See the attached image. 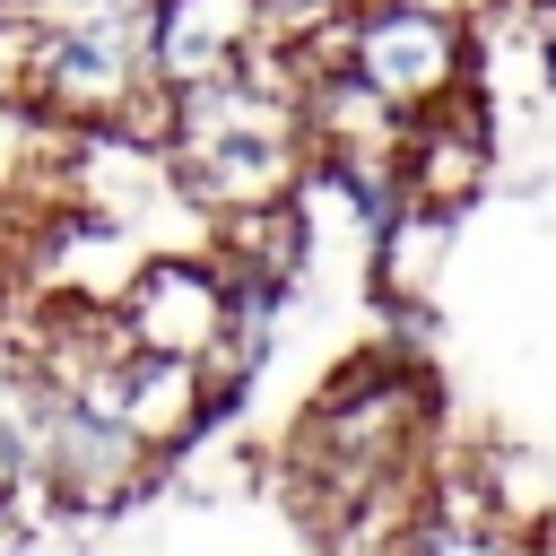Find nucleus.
<instances>
[{
    "label": "nucleus",
    "mask_w": 556,
    "mask_h": 556,
    "mask_svg": "<svg viewBox=\"0 0 556 556\" xmlns=\"http://www.w3.org/2000/svg\"><path fill=\"white\" fill-rule=\"evenodd\" d=\"M304 70H269L261 52L191 96H165V174L208 217H252L295 191L304 165Z\"/></svg>",
    "instance_id": "nucleus-1"
},
{
    "label": "nucleus",
    "mask_w": 556,
    "mask_h": 556,
    "mask_svg": "<svg viewBox=\"0 0 556 556\" xmlns=\"http://www.w3.org/2000/svg\"><path fill=\"white\" fill-rule=\"evenodd\" d=\"M426 434H434V382L408 356H356L348 374L321 382V400L295 426V495L313 521L426 478Z\"/></svg>",
    "instance_id": "nucleus-2"
},
{
    "label": "nucleus",
    "mask_w": 556,
    "mask_h": 556,
    "mask_svg": "<svg viewBox=\"0 0 556 556\" xmlns=\"http://www.w3.org/2000/svg\"><path fill=\"white\" fill-rule=\"evenodd\" d=\"M26 70H35L26 87H35L43 113L87 122V130L122 122L139 104V87L156 78L148 70V0H96L78 17H52V35L35 43Z\"/></svg>",
    "instance_id": "nucleus-3"
},
{
    "label": "nucleus",
    "mask_w": 556,
    "mask_h": 556,
    "mask_svg": "<svg viewBox=\"0 0 556 556\" xmlns=\"http://www.w3.org/2000/svg\"><path fill=\"white\" fill-rule=\"evenodd\" d=\"M339 70L356 87H374L400 122L434 113L460 96L469 78V35L434 9H408V0H356L339 17Z\"/></svg>",
    "instance_id": "nucleus-4"
},
{
    "label": "nucleus",
    "mask_w": 556,
    "mask_h": 556,
    "mask_svg": "<svg viewBox=\"0 0 556 556\" xmlns=\"http://www.w3.org/2000/svg\"><path fill=\"white\" fill-rule=\"evenodd\" d=\"M148 469V443L113 417L104 382L96 391H70L52 400V426H43V460H35V495H61V504H122Z\"/></svg>",
    "instance_id": "nucleus-5"
},
{
    "label": "nucleus",
    "mask_w": 556,
    "mask_h": 556,
    "mask_svg": "<svg viewBox=\"0 0 556 556\" xmlns=\"http://www.w3.org/2000/svg\"><path fill=\"white\" fill-rule=\"evenodd\" d=\"M113 321H122L130 356L200 365L217 348V330H226V269H208V261H139L122 304H113Z\"/></svg>",
    "instance_id": "nucleus-6"
},
{
    "label": "nucleus",
    "mask_w": 556,
    "mask_h": 556,
    "mask_svg": "<svg viewBox=\"0 0 556 556\" xmlns=\"http://www.w3.org/2000/svg\"><path fill=\"white\" fill-rule=\"evenodd\" d=\"M269 17L261 0H148V70L165 96L217 87L261 52Z\"/></svg>",
    "instance_id": "nucleus-7"
},
{
    "label": "nucleus",
    "mask_w": 556,
    "mask_h": 556,
    "mask_svg": "<svg viewBox=\"0 0 556 556\" xmlns=\"http://www.w3.org/2000/svg\"><path fill=\"white\" fill-rule=\"evenodd\" d=\"M478 174H486V113H478L469 96H452V104H434V113H417V122H408V139H400L408 208L452 217V200H469V191H478Z\"/></svg>",
    "instance_id": "nucleus-8"
},
{
    "label": "nucleus",
    "mask_w": 556,
    "mask_h": 556,
    "mask_svg": "<svg viewBox=\"0 0 556 556\" xmlns=\"http://www.w3.org/2000/svg\"><path fill=\"white\" fill-rule=\"evenodd\" d=\"M104 400H113V417L148 443V452H165V443H182L217 400H208V374L200 365H182V356H130L113 382H104Z\"/></svg>",
    "instance_id": "nucleus-9"
},
{
    "label": "nucleus",
    "mask_w": 556,
    "mask_h": 556,
    "mask_svg": "<svg viewBox=\"0 0 556 556\" xmlns=\"http://www.w3.org/2000/svg\"><path fill=\"white\" fill-rule=\"evenodd\" d=\"M408 556H530V547L513 539V521L486 504L478 478L434 469V486H426V521H417Z\"/></svg>",
    "instance_id": "nucleus-10"
},
{
    "label": "nucleus",
    "mask_w": 556,
    "mask_h": 556,
    "mask_svg": "<svg viewBox=\"0 0 556 556\" xmlns=\"http://www.w3.org/2000/svg\"><path fill=\"white\" fill-rule=\"evenodd\" d=\"M408 9H434V17H452V26H460V17H469V9H486V0H408Z\"/></svg>",
    "instance_id": "nucleus-11"
}]
</instances>
